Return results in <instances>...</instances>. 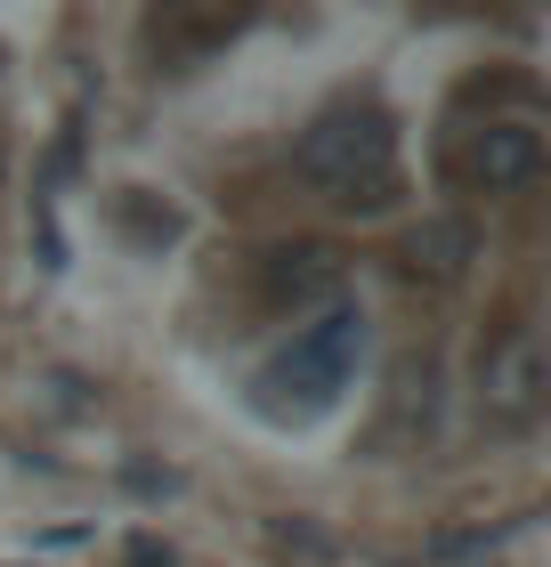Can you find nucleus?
Returning a JSON list of instances; mask_svg holds the SVG:
<instances>
[{
    "label": "nucleus",
    "instance_id": "f257e3e1",
    "mask_svg": "<svg viewBox=\"0 0 551 567\" xmlns=\"http://www.w3.org/2000/svg\"><path fill=\"white\" fill-rule=\"evenodd\" d=\"M357 365H365V308L333 300L252 373V405L268 422H317V414H333V405L349 398Z\"/></svg>",
    "mask_w": 551,
    "mask_h": 567
},
{
    "label": "nucleus",
    "instance_id": "f03ea898",
    "mask_svg": "<svg viewBox=\"0 0 551 567\" xmlns=\"http://www.w3.org/2000/svg\"><path fill=\"white\" fill-rule=\"evenodd\" d=\"M300 178L333 203H349V212H381L389 195H398V131H389L381 106H333L300 131L293 146Z\"/></svg>",
    "mask_w": 551,
    "mask_h": 567
},
{
    "label": "nucleus",
    "instance_id": "7ed1b4c3",
    "mask_svg": "<svg viewBox=\"0 0 551 567\" xmlns=\"http://www.w3.org/2000/svg\"><path fill=\"white\" fill-rule=\"evenodd\" d=\"M259 276H268V300L293 308V317H317V308L349 300L340 292V251H325V244H284V251H268Z\"/></svg>",
    "mask_w": 551,
    "mask_h": 567
},
{
    "label": "nucleus",
    "instance_id": "20e7f679",
    "mask_svg": "<svg viewBox=\"0 0 551 567\" xmlns=\"http://www.w3.org/2000/svg\"><path fill=\"white\" fill-rule=\"evenodd\" d=\"M535 171H543V131H535V122H487L479 146H470V178H479L487 195L528 187Z\"/></svg>",
    "mask_w": 551,
    "mask_h": 567
},
{
    "label": "nucleus",
    "instance_id": "39448f33",
    "mask_svg": "<svg viewBox=\"0 0 551 567\" xmlns=\"http://www.w3.org/2000/svg\"><path fill=\"white\" fill-rule=\"evenodd\" d=\"M487 398L503 405L511 422H519V414H535V398H543V357H535L528 332H511V341L494 349V365H487Z\"/></svg>",
    "mask_w": 551,
    "mask_h": 567
},
{
    "label": "nucleus",
    "instance_id": "423d86ee",
    "mask_svg": "<svg viewBox=\"0 0 551 567\" xmlns=\"http://www.w3.org/2000/svg\"><path fill=\"white\" fill-rule=\"evenodd\" d=\"M406 260H414V268H430V276H462V260H470V227H462V219H430V227H414V236H406Z\"/></svg>",
    "mask_w": 551,
    "mask_h": 567
},
{
    "label": "nucleus",
    "instance_id": "0eeeda50",
    "mask_svg": "<svg viewBox=\"0 0 551 567\" xmlns=\"http://www.w3.org/2000/svg\"><path fill=\"white\" fill-rule=\"evenodd\" d=\"M0 178H9V154H0Z\"/></svg>",
    "mask_w": 551,
    "mask_h": 567
}]
</instances>
